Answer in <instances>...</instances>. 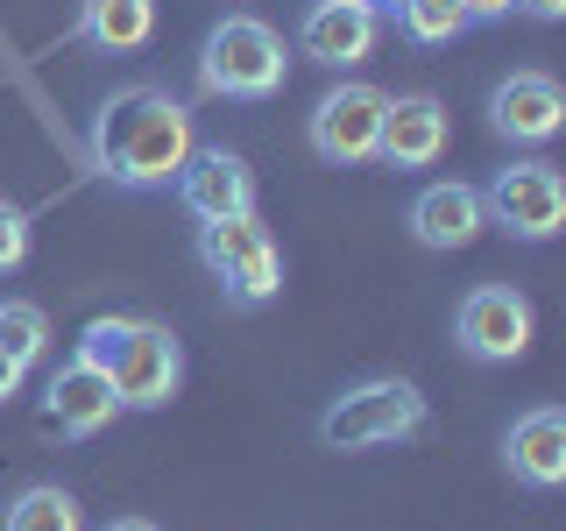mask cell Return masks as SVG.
Listing matches in <instances>:
<instances>
[{
	"mask_svg": "<svg viewBox=\"0 0 566 531\" xmlns=\"http://www.w3.org/2000/svg\"><path fill=\"white\" fill-rule=\"evenodd\" d=\"M199 149V135H191V106L170 93V85H120V93L99 100L93 114V135H85V156H93V170L106 185L120 191H156V185H177V170H185V156Z\"/></svg>",
	"mask_w": 566,
	"mask_h": 531,
	"instance_id": "1",
	"label": "cell"
},
{
	"mask_svg": "<svg viewBox=\"0 0 566 531\" xmlns=\"http://www.w3.org/2000/svg\"><path fill=\"white\" fill-rule=\"evenodd\" d=\"M432 425V404H424L418 383L403 376H361L347 383L340 397L318 412V447L333 454H376V447H403Z\"/></svg>",
	"mask_w": 566,
	"mask_h": 531,
	"instance_id": "2",
	"label": "cell"
},
{
	"mask_svg": "<svg viewBox=\"0 0 566 531\" xmlns=\"http://www.w3.org/2000/svg\"><path fill=\"white\" fill-rule=\"evenodd\" d=\"M283 35L262 14H227L199 43V93L206 100H276L283 93Z\"/></svg>",
	"mask_w": 566,
	"mask_h": 531,
	"instance_id": "3",
	"label": "cell"
},
{
	"mask_svg": "<svg viewBox=\"0 0 566 531\" xmlns=\"http://www.w3.org/2000/svg\"><path fill=\"white\" fill-rule=\"evenodd\" d=\"M199 262L212 270V283H220V298L234 312H255L283 291V256H276V235L262 227V212L206 220L199 227Z\"/></svg>",
	"mask_w": 566,
	"mask_h": 531,
	"instance_id": "4",
	"label": "cell"
},
{
	"mask_svg": "<svg viewBox=\"0 0 566 531\" xmlns=\"http://www.w3.org/2000/svg\"><path fill=\"white\" fill-rule=\"evenodd\" d=\"M489 227H503L510 241H553L566 227V177L545 156H524V164L495 170V185L482 191Z\"/></svg>",
	"mask_w": 566,
	"mask_h": 531,
	"instance_id": "5",
	"label": "cell"
},
{
	"mask_svg": "<svg viewBox=\"0 0 566 531\" xmlns=\"http://www.w3.org/2000/svg\"><path fill=\"white\" fill-rule=\"evenodd\" d=\"M382 114H389V93H382V85H368V79L333 85V93L312 106V121H305L312 156H318V164H340V170H354V164H376Z\"/></svg>",
	"mask_w": 566,
	"mask_h": 531,
	"instance_id": "6",
	"label": "cell"
},
{
	"mask_svg": "<svg viewBox=\"0 0 566 531\" xmlns=\"http://www.w3.org/2000/svg\"><path fill=\"white\" fill-rule=\"evenodd\" d=\"M531 333H538V312H531V298L510 291V283H474L453 312V347L468 354V362H489V368L517 362L531 347Z\"/></svg>",
	"mask_w": 566,
	"mask_h": 531,
	"instance_id": "7",
	"label": "cell"
},
{
	"mask_svg": "<svg viewBox=\"0 0 566 531\" xmlns=\"http://www.w3.org/2000/svg\"><path fill=\"white\" fill-rule=\"evenodd\" d=\"M106 383H114L120 412H164L177 397V383H185V347H177V333L156 326V319H128V341H120Z\"/></svg>",
	"mask_w": 566,
	"mask_h": 531,
	"instance_id": "8",
	"label": "cell"
},
{
	"mask_svg": "<svg viewBox=\"0 0 566 531\" xmlns=\"http://www.w3.org/2000/svg\"><path fill=\"white\" fill-rule=\"evenodd\" d=\"M376 35H382V14L368 0H312L305 22H297V50L326 71H347L376 50Z\"/></svg>",
	"mask_w": 566,
	"mask_h": 531,
	"instance_id": "9",
	"label": "cell"
},
{
	"mask_svg": "<svg viewBox=\"0 0 566 531\" xmlns=\"http://www.w3.org/2000/svg\"><path fill=\"white\" fill-rule=\"evenodd\" d=\"M177 199H185V212L199 227L234 220V212H255V170L234 149H191L185 170H177Z\"/></svg>",
	"mask_w": 566,
	"mask_h": 531,
	"instance_id": "10",
	"label": "cell"
},
{
	"mask_svg": "<svg viewBox=\"0 0 566 531\" xmlns=\"http://www.w3.org/2000/svg\"><path fill=\"white\" fill-rule=\"evenodd\" d=\"M489 128L503 142H553L566 128V93L559 79H545V71H510L503 85L489 93Z\"/></svg>",
	"mask_w": 566,
	"mask_h": 531,
	"instance_id": "11",
	"label": "cell"
},
{
	"mask_svg": "<svg viewBox=\"0 0 566 531\" xmlns=\"http://www.w3.org/2000/svg\"><path fill=\"white\" fill-rule=\"evenodd\" d=\"M447 135H453L447 106H439L432 93H403V100H389V114H382L376 164H389V170H432L439 156H447Z\"/></svg>",
	"mask_w": 566,
	"mask_h": 531,
	"instance_id": "12",
	"label": "cell"
},
{
	"mask_svg": "<svg viewBox=\"0 0 566 531\" xmlns=\"http://www.w3.org/2000/svg\"><path fill=\"white\" fill-rule=\"evenodd\" d=\"M503 468L524 489H559L566 482V412L559 404H531L503 433Z\"/></svg>",
	"mask_w": 566,
	"mask_h": 531,
	"instance_id": "13",
	"label": "cell"
},
{
	"mask_svg": "<svg viewBox=\"0 0 566 531\" xmlns=\"http://www.w3.org/2000/svg\"><path fill=\"white\" fill-rule=\"evenodd\" d=\"M43 412H50V425H57L64 439H93V433H106V425H114L120 397H114V383H106L99 368H85L78 354H71V362L50 368V383H43Z\"/></svg>",
	"mask_w": 566,
	"mask_h": 531,
	"instance_id": "14",
	"label": "cell"
},
{
	"mask_svg": "<svg viewBox=\"0 0 566 531\" xmlns=\"http://www.w3.org/2000/svg\"><path fill=\"white\" fill-rule=\"evenodd\" d=\"M482 227H489L482 191L460 185V177H439V185H424L418 199H411V235H418V248H468Z\"/></svg>",
	"mask_w": 566,
	"mask_h": 531,
	"instance_id": "15",
	"label": "cell"
},
{
	"mask_svg": "<svg viewBox=\"0 0 566 531\" xmlns=\"http://www.w3.org/2000/svg\"><path fill=\"white\" fill-rule=\"evenodd\" d=\"M78 35L85 50H106V58H128L156 35V0H78Z\"/></svg>",
	"mask_w": 566,
	"mask_h": 531,
	"instance_id": "16",
	"label": "cell"
},
{
	"mask_svg": "<svg viewBox=\"0 0 566 531\" xmlns=\"http://www.w3.org/2000/svg\"><path fill=\"white\" fill-rule=\"evenodd\" d=\"M0 531H85V510H78V496L57 489V482H29L0 510Z\"/></svg>",
	"mask_w": 566,
	"mask_h": 531,
	"instance_id": "17",
	"label": "cell"
},
{
	"mask_svg": "<svg viewBox=\"0 0 566 531\" xmlns=\"http://www.w3.org/2000/svg\"><path fill=\"white\" fill-rule=\"evenodd\" d=\"M397 29L411 35L418 50H439V43H453V35L474 29V22H468V8H460V0H403V8H397Z\"/></svg>",
	"mask_w": 566,
	"mask_h": 531,
	"instance_id": "18",
	"label": "cell"
},
{
	"mask_svg": "<svg viewBox=\"0 0 566 531\" xmlns=\"http://www.w3.org/2000/svg\"><path fill=\"white\" fill-rule=\"evenodd\" d=\"M43 347H50V319L43 305H29V298H8L0 305V354H14V362H43Z\"/></svg>",
	"mask_w": 566,
	"mask_h": 531,
	"instance_id": "19",
	"label": "cell"
},
{
	"mask_svg": "<svg viewBox=\"0 0 566 531\" xmlns=\"http://www.w3.org/2000/svg\"><path fill=\"white\" fill-rule=\"evenodd\" d=\"M29 241H35V220H29V206L0 199V277H14V270L29 262Z\"/></svg>",
	"mask_w": 566,
	"mask_h": 531,
	"instance_id": "20",
	"label": "cell"
},
{
	"mask_svg": "<svg viewBox=\"0 0 566 531\" xmlns=\"http://www.w3.org/2000/svg\"><path fill=\"white\" fill-rule=\"evenodd\" d=\"M120 341H128V319H93V326L78 333V362L85 368H114V354H120Z\"/></svg>",
	"mask_w": 566,
	"mask_h": 531,
	"instance_id": "21",
	"label": "cell"
},
{
	"mask_svg": "<svg viewBox=\"0 0 566 531\" xmlns=\"http://www.w3.org/2000/svg\"><path fill=\"white\" fill-rule=\"evenodd\" d=\"M468 8V22H503V14H517V0H460Z\"/></svg>",
	"mask_w": 566,
	"mask_h": 531,
	"instance_id": "22",
	"label": "cell"
},
{
	"mask_svg": "<svg viewBox=\"0 0 566 531\" xmlns=\"http://www.w3.org/2000/svg\"><path fill=\"white\" fill-rule=\"evenodd\" d=\"M22 376H29V368L14 362V354H0V404H8V397H22Z\"/></svg>",
	"mask_w": 566,
	"mask_h": 531,
	"instance_id": "23",
	"label": "cell"
},
{
	"mask_svg": "<svg viewBox=\"0 0 566 531\" xmlns=\"http://www.w3.org/2000/svg\"><path fill=\"white\" fill-rule=\"evenodd\" d=\"M517 14H531V22H559L566 0H517Z\"/></svg>",
	"mask_w": 566,
	"mask_h": 531,
	"instance_id": "24",
	"label": "cell"
},
{
	"mask_svg": "<svg viewBox=\"0 0 566 531\" xmlns=\"http://www.w3.org/2000/svg\"><path fill=\"white\" fill-rule=\"evenodd\" d=\"M106 531H164V524H149V518H114Z\"/></svg>",
	"mask_w": 566,
	"mask_h": 531,
	"instance_id": "25",
	"label": "cell"
}]
</instances>
